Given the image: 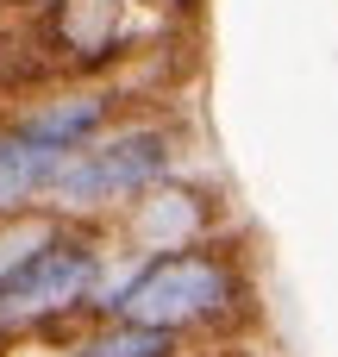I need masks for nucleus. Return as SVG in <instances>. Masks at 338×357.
I'll return each mask as SVG.
<instances>
[{
	"label": "nucleus",
	"instance_id": "nucleus-4",
	"mask_svg": "<svg viewBox=\"0 0 338 357\" xmlns=\"http://www.w3.org/2000/svg\"><path fill=\"white\" fill-rule=\"evenodd\" d=\"M119 232L132 238L125 251H188V245H207L220 232V195L207 182H182V176H163L157 188H144L125 213H119Z\"/></svg>",
	"mask_w": 338,
	"mask_h": 357
},
{
	"label": "nucleus",
	"instance_id": "nucleus-2",
	"mask_svg": "<svg viewBox=\"0 0 338 357\" xmlns=\"http://www.w3.org/2000/svg\"><path fill=\"white\" fill-rule=\"evenodd\" d=\"M107 226L56 220V232L0 282V357L25 339H82L88 301L107 270Z\"/></svg>",
	"mask_w": 338,
	"mask_h": 357
},
{
	"label": "nucleus",
	"instance_id": "nucleus-3",
	"mask_svg": "<svg viewBox=\"0 0 338 357\" xmlns=\"http://www.w3.org/2000/svg\"><path fill=\"white\" fill-rule=\"evenodd\" d=\"M176 126L163 119H119L113 132H100L94 144H82L50 195H44V213L50 220H75V226H100V220H119L144 188H157L163 176H176Z\"/></svg>",
	"mask_w": 338,
	"mask_h": 357
},
{
	"label": "nucleus",
	"instance_id": "nucleus-7",
	"mask_svg": "<svg viewBox=\"0 0 338 357\" xmlns=\"http://www.w3.org/2000/svg\"><path fill=\"white\" fill-rule=\"evenodd\" d=\"M69 357H188V339L163 326H138V320H88Z\"/></svg>",
	"mask_w": 338,
	"mask_h": 357
},
{
	"label": "nucleus",
	"instance_id": "nucleus-9",
	"mask_svg": "<svg viewBox=\"0 0 338 357\" xmlns=\"http://www.w3.org/2000/svg\"><path fill=\"white\" fill-rule=\"evenodd\" d=\"M125 6H144V13H194L201 0H125Z\"/></svg>",
	"mask_w": 338,
	"mask_h": 357
},
{
	"label": "nucleus",
	"instance_id": "nucleus-1",
	"mask_svg": "<svg viewBox=\"0 0 338 357\" xmlns=\"http://www.w3.org/2000/svg\"><path fill=\"white\" fill-rule=\"evenodd\" d=\"M113 320L163 326L176 339L238 333L251 320V270L226 238H207L188 251H157V257H144V270Z\"/></svg>",
	"mask_w": 338,
	"mask_h": 357
},
{
	"label": "nucleus",
	"instance_id": "nucleus-6",
	"mask_svg": "<svg viewBox=\"0 0 338 357\" xmlns=\"http://www.w3.org/2000/svg\"><path fill=\"white\" fill-rule=\"evenodd\" d=\"M69 157L50 151L44 138H31L13 113L0 119V220H19V213H44V195L56 182Z\"/></svg>",
	"mask_w": 338,
	"mask_h": 357
},
{
	"label": "nucleus",
	"instance_id": "nucleus-8",
	"mask_svg": "<svg viewBox=\"0 0 338 357\" xmlns=\"http://www.w3.org/2000/svg\"><path fill=\"white\" fill-rule=\"evenodd\" d=\"M50 232H56V220H50V213H19V220H0V282H6V276H13V270H19V264H25V257L50 238Z\"/></svg>",
	"mask_w": 338,
	"mask_h": 357
},
{
	"label": "nucleus",
	"instance_id": "nucleus-5",
	"mask_svg": "<svg viewBox=\"0 0 338 357\" xmlns=\"http://www.w3.org/2000/svg\"><path fill=\"white\" fill-rule=\"evenodd\" d=\"M119 113H125V100H119L113 82H69V88H50V94H38L31 107H19L13 119H19L31 138H44L50 151L75 157V151L94 144L100 132H113Z\"/></svg>",
	"mask_w": 338,
	"mask_h": 357
}]
</instances>
